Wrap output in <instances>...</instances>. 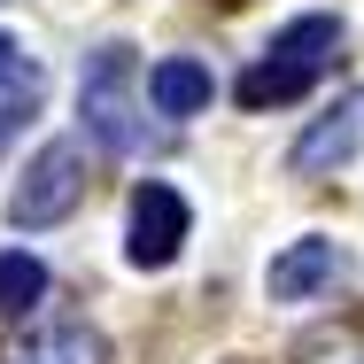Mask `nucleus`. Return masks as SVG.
<instances>
[{
    "label": "nucleus",
    "mask_w": 364,
    "mask_h": 364,
    "mask_svg": "<svg viewBox=\"0 0 364 364\" xmlns=\"http://www.w3.org/2000/svg\"><path fill=\"white\" fill-rule=\"evenodd\" d=\"M39 85H47V77H39V63H31L8 31H0V101H39Z\"/></svg>",
    "instance_id": "obj_10"
},
{
    "label": "nucleus",
    "mask_w": 364,
    "mask_h": 364,
    "mask_svg": "<svg viewBox=\"0 0 364 364\" xmlns=\"http://www.w3.org/2000/svg\"><path fill=\"white\" fill-rule=\"evenodd\" d=\"M147 85H140V55L124 39H109L85 77H77V117H85V140L109 147V155H140L147 147Z\"/></svg>",
    "instance_id": "obj_1"
},
{
    "label": "nucleus",
    "mask_w": 364,
    "mask_h": 364,
    "mask_svg": "<svg viewBox=\"0 0 364 364\" xmlns=\"http://www.w3.org/2000/svg\"><path fill=\"white\" fill-rule=\"evenodd\" d=\"M39 294H47V264L23 256V248H8V256H0V318L39 310Z\"/></svg>",
    "instance_id": "obj_9"
},
{
    "label": "nucleus",
    "mask_w": 364,
    "mask_h": 364,
    "mask_svg": "<svg viewBox=\"0 0 364 364\" xmlns=\"http://www.w3.org/2000/svg\"><path fill=\"white\" fill-rule=\"evenodd\" d=\"M333 55H341V16H294L287 31L264 47V63L240 77V109H272V101L310 93L318 77L333 70Z\"/></svg>",
    "instance_id": "obj_2"
},
{
    "label": "nucleus",
    "mask_w": 364,
    "mask_h": 364,
    "mask_svg": "<svg viewBox=\"0 0 364 364\" xmlns=\"http://www.w3.org/2000/svg\"><path fill=\"white\" fill-rule=\"evenodd\" d=\"M349 272V256L333 248V240H287L279 256H272V272H264V287H272V302H310V294H326L333 279Z\"/></svg>",
    "instance_id": "obj_5"
},
{
    "label": "nucleus",
    "mask_w": 364,
    "mask_h": 364,
    "mask_svg": "<svg viewBox=\"0 0 364 364\" xmlns=\"http://www.w3.org/2000/svg\"><path fill=\"white\" fill-rule=\"evenodd\" d=\"M8 364H109V341H101L93 326H47V333H31Z\"/></svg>",
    "instance_id": "obj_8"
},
{
    "label": "nucleus",
    "mask_w": 364,
    "mask_h": 364,
    "mask_svg": "<svg viewBox=\"0 0 364 364\" xmlns=\"http://www.w3.org/2000/svg\"><path fill=\"white\" fill-rule=\"evenodd\" d=\"M210 63H194V55H171V63H155L147 70V101H155V117H202L210 109Z\"/></svg>",
    "instance_id": "obj_7"
},
{
    "label": "nucleus",
    "mask_w": 364,
    "mask_h": 364,
    "mask_svg": "<svg viewBox=\"0 0 364 364\" xmlns=\"http://www.w3.org/2000/svg\"><path fill=\"white\" fill-rule=\"evenodd\" d=\"M77 202H85V147L77 140H47L23 163L16 194H8V225H16V232H47V225L70 218Z\"/></svg>",
    "instance_id": "obj_3"
},
{
    "label": "nucleus",
    "mask_w": 364,
    "mask_h": 364,
    "mask_svg": "<svg viewBox=\"0 0 364 364\" xmlns=\"http://www.w3.org/2000/svg\"><path fill=\"white\" fill-rule=\"evenodd\" d=\"M357 140H364V101H341L333 117H318L302 140L287 147V171L294 178H318V171H341L349 155H357Z\"/></svg>",
    "instance_id": "obj_6"
},
{
    "label": "nucleus",
    "mask_w": 364,
    "mask_h": 364,
    "mask_svg": "<svg viewBox=\"0 0 364 364\" xmlns=\"http://www.w3.org/2000/svg\"><path fill=\"white\" fill-rule=\"evenodd\" d=\"M23 117H31V101H0V147H8V132H16Z\"/></svg>",
    "instance_id": "obj_11"
},
{
    "label": "nucleus",
    "mask_w": 364,
    "mask_h": 364,
    "mask_svg": "<svg viewBox=\"0 0 364 364\" xmlns=\"http://www.w3.org/2000/svg\"><path fill=\"white\" fill-rule=\"evenodd\" d=\"M186 194L178 186H163V178H147L140 194H132V264L140 272H163V264H178V248H186Z\"/></svg>",
    "instance_id": "obj_4"
}]
</instances>
